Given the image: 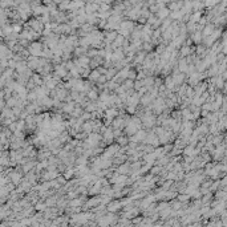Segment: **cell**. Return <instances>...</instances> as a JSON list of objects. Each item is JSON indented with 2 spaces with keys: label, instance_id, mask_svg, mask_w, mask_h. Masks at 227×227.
Wrapping results in <instances>:
<instances>
[{
  "label": "cell",
  "instance_id": "obj_5",
  "mask_svg": "<svg viewBox=\"0 0 227 227\" xmlns=\"http://www.w3.org/2000/svg\"><path fill=\"white\" fill-rule=\"evenodd\" d=\"M101 138L104 140L105 143H112L113 138H114L113 129L112 128H104L102 129V136H101Z\"/></svg>",
  "mask_w": 227,
  "mask_h": 227
},
{
  "label": "cell",
  "instance_id": "obj_7",
  "mask_svg": "<svg viewBox=\"0 0 227 227\" xmlns=\"http://www.w3.org/2000/svg\"><path fill=\"white\" fill-rule=\"evenodd\" d=\"M129 173H132V171H130V163L129 162H125V163H122V165L118 166L117 174H120V175H126V174H129Z\"/></svg>",
  "mask_w": 227,
  "mask_h": 227
},
{
  "label": "cell",
  "instance_id": "obj_8",
  "mask_svg": "<svg viewBox=\"0 0 227 227\" xmlns=\"http://www.w3.org/2000/svg\"><path fill=\"white\" fill-rule=\"evenodd\" d=\"M121 207H122V206H121V202L120 201H113V202H109L108 203V210H109V213H112V214H114Z\"/></svg>",
  "mask_w": 227,
  "mask_h": 227
},
{
  "label": "cell",
  "instance_id": "obj_3",
  "mask_svg": "<svg viewBox=\"0 0 227 227\" xmlns=\"http://www.w3.org/2000/svg\"><path fill=\"white\" fill-rule=\"evenodd\" d=\"M146 136H147V133L145 132V130H138L134 136H132L130 138H129V142H133V143H141V142H143L145 141V138H146Z\"/></svg>",
  "mask_w": 227,
  "mask_h": 227
},
{
  "label": "cell",
  "instance_id": "obj_12",
  "mask_svg": "<svg viewBox=\"0 0 227 227\" xmlns=\"http://www.w3.org/2000/svg\"><path fill=\"white\" fill-rule=\"evenodd\" d=\"M211 198H213L211 193H207V195H204L202 201H203V203H210V201H211Z\"/></svg>",
  "mask_w": 227,
  "mask_h": 227
},
{
  "label": "cell",
  "instance_id": "obj_10",
  "mask_svg": "<svg viewBox=\"0 0 227 227\" xmlns=\"http://www.w3.org/2000/svg\"><path fill=\"white\" fill-rule=\"evenodd\" d=\"M128 143H129V138H126V137H118V138H117V145H118L120 147L128 145Z\"/></svg>",
  "mask_w": 227,
  "mask_h": 227
},
{
  "label": "cell",
  "instance_id": "obj_1",
  "mask_svg": "<svg viewBox=\"0 0 227 227\" xmlns=\"http://www.w3.org/2000/svg\"><path fill=\"white\" fill-rule=\"evenodd\" d=\"M141 128H142V124H141L140 118L134 116V117H130L128 120V122H126L125 133H126V136L128 137H132V136H134L138 130H141Z\"/></svg>",
  "mask_w": 227,
  "mask_h": 227
},
{
  "label": "cell",
  "instance_id": "obj_4",
  "mask_svg": "<svg viewBox=\"0 0 227 227\" xmlns=\"http://www.w3.org/2000/svg\"><path fill=\"white\" fill-rule=\"evenodd\" d=\"M143 142L147 143L149 146H153V147H156V146H158V145H159L158 137H157V134H156L154 132L147 133V136H146V138H145V141H143Z\"/></svg>",
  "mask_w": 227,
  "mask_h": 227
},
{
  "label": "cell",
  "instance_id": "obj_9",
  "mask_svg": "<svg viewBox=\"0 0 227 227\" xmlns=\"http://www.w3.org/2000/svg\"><path fill=\"white\" fill-rule=\"evenodd\" d=\"M190 41H193L194 44H201L202 43V33L201 32H198V31H194L191 33V40Z\"/></svg>",
  "mask_w": 227,
  "mask_h": 227
},
{
  "label": "cell",
  "instance_id": "obj_6",
  "mask_svg": "<svg viewBox=\"0 0 227 227\" xmlns=\"http://www.w3.org/2000/svg\"><path fill=\"white\" fill-rule=\"evenodd\" d=\"M215 31V25L214 24H206L203 27V29H202V39H206V37H209L211 33Z\"/></svg>",
  "mask_w": 227,
  "mask_h": 227
},
{
  "label": "cell",
  "instance_id": "obj_2",
  "mask_svg": "<svg viewBox=\"0 0 227 227\" xmlns=\"http://www.w3.org/2000/svg\"><path fill=\"white\" fill-rule=\"evenodd\" d=\"M43 43L40 41H35V43H31L28 45V53H31L33 57H41V53H43Z\"/></svg>",
  "mask_w": 227,
  "mask_h": 227
},
{
  "label": "cell",
  "instance_id": "obj_11",
  "mask_svg": "<svg viewBox=\"0 0 227 227\" xmlns=\"http://www.w3.org/2000/svg\"><path fill=\"white\" fill-rule=\"evenodd\" d=\"M190 199V197L189 195H186V194H182V195H178V202H181V203H183V202H187Z\"/></svg>",
  "mask_w": 227,
  "mask_h": 227
}]
</instances>
